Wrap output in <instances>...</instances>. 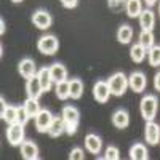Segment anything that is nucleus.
I'll use <instances>...</instances> for the list:
<instances>
[{
    "mask_svg": "<svg viewBox=\"0 0 160 160\" xmlns=\"http://www.w3.org/2000/svg\"><path fill=\"white\" fill-rule=\"evenodd\" d=\"M157 109H158V99H157L155 95H146V96H142L141 104H139V111H141V115H142V118L146 120V122L155 118Z\"/></svg>",
    "mask_w": 160,
    "mask_h": 160,
    "instance_id": "obj_1",
    "label": "nucleus"
},
{
    "mask_svg": "<svg viewBox=\"0 0 160 160\" xmlns=\"http://www.w3.org/2000/svg\"><path fill=\"white\" fill-rule=\"evenodd\" d=\"M108 85H109V90L114 96H122L128 88V78L123 72H115L109 77Z\"/></svg>",
    "mask_w": 160,
    "mask_h": 160,
    "instance_id": "obj_2",
    "label": "nucleus"
},
{
    "mask_svg": "<svg viewBox=\"0 0 160 160\" xmlns=\"http://www.w3.org/2000/svg\"><path fill=\"white\" fill-rule=\"evenodd\" d=\"M37 48H38L40 53L51 56V55H55V53L58 51V48H59V40H58L55 35H43V37L38 38Z\"/></svg>",
    "mask_w": 160,
    "mask_h": 160,
    "instance_id": "obj_3",
    "label": "nucleus"
},
{
    "mask_svg": "<svg viewBox=\"0 0 160 160\" xmlns=\"http://www.w3.org/2000/svg\"><path fill=\"white\" fill-rule=\"evenodd\" d=\"M7 139L11 146H21L24 141V125L21 123H10L7 128Z\"/></svg>",
    "mask_w": 160,
    "mask_h": 160,
    "instance_id": "obj_4",
    "label": "nucleus"
},
{
    "mask_svg": "<svg viewBox=\"0 0 160 160\" xmlns=\"http://www.w3.org/2000/svg\"><path fill=\"white\" fill-rule=\"evenodd\" d=\"M53 118H55V117H53V114L48 109H42L35 115V128H37V131H40V133L48 131V128H50V125L53 122Z\"/></svg>",
    "mask_w": 160,
    "mask_h": 160,
    "instance_id": "obj_5",
    "label": "nucleus"
},
{
    "mask_svg": "<svg viewBox=\"0 0 160 160\" xmlns=\"http://www.w3.org/2000/svg\"><path fill=\"white\" fill-rule=\"evenodd\" d=\"M111 95L112 93L109 90V85H108V82H104V80H98V82L95 83V87H93V96H95V99L101 104L108 102Z\"/></svg>",
    "mask_w": 160,
    "mask_h": 160,
    "instance_id": "obj_6",
    "label": "nucleus"
},
{
    "mask_svg": "<svg viewBox=\"0 0 160 160\" xmlns=\"http://www.w3.org/2000/svg\"><path fill=\"white\" fill-rule=\"evenodd\" d=\"M144 136H146V141L151 146H155L158 144L160 141V125H157L154 120H149L146 123V128H144Z\"/></svg>",
    "mask_w": 160,
    "mask_h": 160,
    "instance_id": "obj_7",
    "label": "nucleus"
},
{
    "mask_svg": "<svg viewBox=\"0 0 160 160\" xmlns=\"http://www.w3.org/2000/svg\"><path fill=\"white\" fill-rule=\"evenodd\" d=\"M26 93H28V98H32V99H38L43 93V87L40 83V80L37 75L28 78L26 82Z\"/></svg>",
    "mask_w": 160,
    "mask_h": 160,
    "instance_id": "obj_8",
    "label": "nucleus"
},
{
    "mask_svg": "<svg viewBox=\"0 0 160 160\" xmlns=\"http://www.w3.org/2000/svg\"><path fill=\"white\" fill-rule=\"evenodd\" d=\"M51 21H53L51 15L48 11H45V10H37L32 15V22H34V26L37 29H42V31L48 29L51 26Z\"/></svg>",
    "mask_w": 160,
    "mask_h": 160,
    "instance_id": "obj_9",
    "label": "nucleus"
},
{
    "mask_svg": "<svg viewBox=\"0 0 160 160\" xmlns=\"http://www.w3.org/2000/svg\"><path fill=\"white\" fill-rule=\"evenodd\" d=\"M146 85H148V78L142 72H133L128 77V87L135 91V93H141L144 91Z\"/></svg>",
    "mask_w": 160,
    "mask_h": 160,
    "instance_id": "obj_10",
    "label": "nucleus"
},
{
    "mask_svg": "<svg viewBox=\"0 0 160 160\" xmlns=\"http://www.w3.org/2000/svg\"><path fill=\"white\" fill-rule=\"evenodd\" d=\"M18 71H19V74L28 80V78H31V77H34V75H37V68H35V62H34V59H31V58H24V59H21L19 61V64H18Z\"/></svg>",
    "mask_w": 160,
    "mask_h": 160,
    "instance_id": "obj_11",
    "label": "nucleus"
},
{
    "mask_svg": "<svg viewBox=\"0 0 160 160\" xmlns=\"http://www.w3.org/2000/svg\"><path fill=\"white\" fill-rule=\"evenodd\" d=\"M21 151V157L24 160H37L38 158V148L34 141H22V144L19 146Z\"/></svg>",
    "mask_w": 160,
    "mask_h": 160,
    "instance_id": "obj_12",
    "label": "nucleus"
},
{
    "mask_svg": "<svg viewBox=\"0 0 160 160\" xmlns=\"http://www.w3.org/2000/svg\"><path fill=\"white\" fill-rule=\"evenodd\" d=\"M85 148L90 154H99L101 148H102V141L98 135H95V133H88V135L85 136Z\"/></svg>",
    "mask_w": 160,
    "mask_h": 160,
    "instance_id": "obj_13",
    "label": "nucleus"
},
{
    "mask_svg": "<svg viewBox=\"0 0 160 160\" xmlns=\"http://www.w3.org/2000/svg\"><path fill=\"white\" fill-rule=\"evenodd\" d=\"M50 74H51V78H53V83H59V82H64L68 80V69H66L64 64H53L50 66Z\"/></svg>",
    "mask_w": 160,
    "mask_h": 160,
    "instance_id": "obj_14",
    "label": "nucleus"
},
{
    "mask_svg": "<svg viewBox=\"0 0 160 160\" xmlns=\"http://www.w3.org/2000/svg\"><path fill=\"white\" fill-rule=\"evenodd\" d=\"M112 123L115 128H120L123 130L130 125V115L125 109H117L114 114H112Z\"/></svg>",
    "mask_w": 160,
    "mask_h": 160,
    "instance_id": "obj_15",
    "label": "nucleus"
},
{
    "mask_svg": "<svg viewBox=\"0 0 160 160\" xmlns=\"http://www.w3.org/2000/svg\"><path fill=\"white\" fill-rule=\"evenodd\" d=\"M154 24H155V15H154V11L149 10V8H146L141 11V15H139V26L142 29L146 31H152L154 29Z\"/></svg>",
    "mask_w": 160,
    "mask_h": 160,
    "instance_id": "obj_16",
    "label": "nucleus"
},
{
    "mask_svg": "<svg viewBox=\"0 0 160 160\" xmlns=\"http://www.w3.org/2000/svg\"><path fill=\"white\" fill-rule=\"evenodd\" d=\"M61 117L64 118L66 123L78 125V122H80V112H78L77 108H74V106H64L62 112H61Z\"/></svg>",
    "mask_w": 160,
    "mask_h": 160,
    "instance_id": "obj_17",
    "label": "nucleus"
},
{
    "mask_svg": "<svg viewBox=\"0 0 160 160\" xmlns=\"http://www.w3.org/2000/svg\"><path fill=\"white\" fill-rule=\"evenodd\" d=\"M64 131H66V122H64V118L62 117H55L47 133H48L51 138H58V136L62 135Z\"/></svg>",
    "mask_w": 160,
    "mask_h": 160,
    "instance_id": "obj_18",
    "label": "nucleus"
},
{
    "mask_svg": "<svg viewBox=\"0 0 160 160\" xmlns=\"http://www.w3.org/2000/svg\"><path fill=\"white\" fill-rule=\"evenodd\" d=\"M130 158L131 160H148L149 158V152L146 149V146L141 142H136L130 148Z\"/></svg>",
    "mask_w": 160,
    "mask_h": 160,
    "instance_id": "obj_19",
    "label": "nucleus"
},
{
    "mask_svg": "<svg viewBox=\"0 0 160 160\" xmlns=\"http://www.w3.org/2000/svg\"><path fill=\"white\" fill-rule=\"evenodd\" d=\"M125 11L130 18H139L142 11V3L141 0H127L125 3Z\"/></svg>",
    "mask_w": 160,
    "mask_h": 160,
    "instance_id": "obj_20",
    "label": "nucleus"
},
{
    "mask_svg": "<svg viewBox=\"0 0 160 160\" xmlns=\"http://www.w3.org/2000/svg\"><path fill=\"white\" fill-rule=\"evenodd\" d=\"M37 77L40 80V83L43 87V91H48L51 90V85H53V78H51V74H50V68H42L38 69L37 72Z\"/></svg>",
    "mask_w": 160,
    "mask_h": 160,
    "instance_id": "obj_21",
    "label": "nucleus"
},
{
    "mask_svg": "<svg viewBox=\"0 0 160 160\" xmlns=\"http://www.w3.org/2000/svg\"><path fill=\"white\" fill-rule=\"evenodd\" d=\"M131 38H133V29H131V26H128V24H122L118 28V31H117V40L120 43H130L131 42Z\"/></svg>",
    "mask_w": 160,
    "mask_h": 160,
    "instance_id": "obj_22",
    "label": "nucleus"
},
{
    "mask_svg": "<svg viewBox=\"0 0 160 160\" xmlns=\"http://www.w3.org/2000/svg\"><path fill=\"white\" fill-rule=\"evenodd\" d=\"M69 88H71V98L72 99H80V96L83 95V82L77 77L69 80Z\"/></svg>",
    "mask_w": 160,
    "mask_h": 160,
    "instance_id": "obj_23",
    "label": "nucleus"
},
{
    "mask_svg": "<svg viewBox=\"0 0 160 160\" xmlns=\"http://www.w3.org/2000/svg\"><path fill=\"white\" fill-rule=\"evenodd\" d=\"M146 55H148V50H146L141 43H135L131 47V50H130V56H131V59L135 62H142Z\"/></svg>",
    "mask_w": 160,
    "mask_h": 160,
    "instance_id": "obj_24",
    "label": "nucleus"
},
{
    "mask_svg": "<svg viewBox=\"0 0 160 160\" xmlns=\"http://www.w3.org/2000/svg\"><path fill=\"white\" fill-rule=\"evenodd\" d=\"M0 115H2V118L8 125L10 123H16L18 122V108H15V106H7L5 111L0 112Z\"/></svg>",
    "mask_w": 160,
    "mask_h": 160,
    "instance_id": "obj_25",
    "label": "nucleus"
},
{
    "mask_svg": "<svg viewBox=\"0 0 160 160\" xmlns=\"http://www.w3.org/2000/svg\"><path fill=\"white\" fill-rule=\"evenodd\" d=\"M22 106H24V109L28 111V114H29V117H31V118H35V115H37L40 111H42V109H40V104H38V99L28 98Z\"/></svg>",
    "mask_w": 160,
    "mask_h": 160,
    "instance_id": "obj_26",
    "label": "nucleus"
},
{
    "mask_svg": "<svg viewBox=\"0 0 160 160\" xmlns=\"http://www.w3.org/2000/svg\"><path fill=\"white\" fill-rule=\"evenodd\" d=\"M55 91H56V96H58L61 101L68 99V98L71 96L69 80H64V82H59V83H56V88H55Z\"/></svg>",
    "mask_w": 160,
    "mask_h": 160,
    "instance_id": "obj_27",
    "label": "nucleus"
},
{
    "mask_svg": "<svg viewBox=\"0 0 160 160\" xmlns=\"http://www.w3.org/2000/svg\"><path fill=\"white\" fill-rule=\"evenodd\" d=\"M154 40H155V37H154L152 31H146V29L141 31V34H139V43L146 50H149L151 47H154Z\"/></svg>",
    "mask_w": 160,
    "mask_h": 160,
    "instance_id": "obj_28",
    "label": "nucleus"
},
{
    "mask_svg": "<svg viewBox=\"0 0 160 160\" xmlns=\"http://www.w3.org/2000/svg\"><path fill=\"white\" fill-rule=\"evenodd\" d=\"M151 66H160V45H154L148 50Z\"/></svg>",
    "mask_w": 160,
    "mask_h": 160,
    "instance_id": "obj_29",
    "label": "nucleus"
},
{
    "mask_svg": "<svg viewBox=\"0 0 160 160\" xmlns=\"http://www.w3.org/2000/svg\"><path fill=\"white\" fill-rule=\"evenodd\" d=\"M104 158L106 160H118L120 158V152L115 146H108L106 149V154H104Z\"/></svg>",
    "mask_w": 160,
    "mask_h": 160,
    "instance_id": "obj_30",
    "label": "nucleus"
},
{
    "mask_svg": "<svg viewBox=\"0 0 160 160\" xmlns=\"http://www.w3.org/2000/svg\"><path fill=\"white\" fill-rule=\"evenodd\" d=\"M29 114H28V111L24 109V106H19L18 108V123H21V125H26L29 122Z\"/></svg>",
    "mask_w": 160,
    "mask_h": 160,
    "instance_id": "obj_31",
    "label": "nucleus"
},
{
    "mask_svg": "<svg viewBox=\"0 0 160 160\" xmlns=\"http://www.w3.org/2000/svg\"><path fill=\"white\" fill-rule=\"evenodd\" d=\"M125 3H127V0H108L109 8L114 10V11H118V10L125 8Z\"/></svg>",
    "mask_w": 160,
    "mask_h": 160,
    "instance_id": "obj_32",
    "label": "nucleus"
},
{
    "mask_svg": "<svg viewBox=\"0 0 160 160\" xmlns=\"http://www.w3.org/2000/svg\"><path fill=\"white\" fill-rule=\"evenodd\" d=\"M69 158L71 160H85V154H83V149L80 148H74L69 154Z\"/></svg>",
    "mask_w": 160,
    "mask_h": 160,
    "instance_id": "obj_33",
    "label": "nucleus"
},
{
    "mask_svg": "<svg viewBox=\"0 0 160 160\" xmlns=\"http://www.w3.org/2000/svg\"><path fill=\"white\" fill-rule=\"evenodd\" d=\"M61 3L66 8H75L77 3H78V0H61Z\"/></svg>",
    "mask_w": 160,
    "mask_h": 160,
    "instance_id": "obj_34",
    "label": "nucleus"
},
{
    "mask_svg": "<svg viewBox=\"0 0 160 160\" xmlns=\"http://www.w3.org/2000/svg\"><path fill=\"white\" fill-rule=\"evenodd\" d=\"M77 127L78 125H75V123H66V133H68V135H75Z\"/></svg>",
    "mask_w": 160,
    "mask_h": 160,
    "instance_id": "obj_35",
    "label": "nucleus"
},
{
    "mask_svg": "<svg viewBox=\"0 0 160 160\" xmlns=\"http://www.w3.org/2000/svg\"><path fill=\"white\" fill-rule=\"evenodd\" d=\"M154 87H155L157 91H160V72H157L155 77H154Z\"/></svg>",
    "mask_w": 160,
    "mask_h": 160,
    "instance_id": "obj_36",
    "label": "nucleus"
},
{
    "mask_svg": "<svg viewBox=\"0 0 160 160\" xmlns=\"http://www.w3.org/2000/svg\"><path fill=\"white\" fill-rule=\"evenodd\" d=\"M0 34H5V19L3 18H0Z\"/></svg>",
    "mask_w": 160,
    "mask_h": 160,
    "instance_id": "obj_37",
    "label": "nucleus"
},
{
    "mask_svg": "<svg viewBox=\"0 0 160 160\" xmlns=\"http://www.w3.org/2000/svg\"><path fill=\"white\" fill-rule=\"evenodd\" d=\"M144 2H146V5H148V7H152V5L157 3V0H144Z\"/></svg>",
    "mask_w": 160,
    "mask_h": 160,
    "instance_id": "obj_38",
    "label": "nucleus"
},
{
    "mask_svg": "<svg viewBox=\"0 0 160 160\" xmlns=\"http://www.w3.org/2000/svg\"><path fill=\"white\" fill-rule=\"evenodd\" d=\"M11 2H15V3H19V2H22V0H11Z\"/></svg>",
    "mask_w": 160,
    "mask_h": 160,
    "instance_id": "obj_39",
    "label": "nucleus"
},
{
    "mask_svg": "<svg viewBox=\"0 0 160 160\" xmlns=\"http://www.w3.org/2000/svg\"><path fill=\"white\" fill-rule=\"evenodd\" d=\"M158 13H160V5H158Z\"/></svg>",
    "mask_w": 160,
    "mask_h": 160,
    "instance_id": "obj_40",
    "label": "nucleus"
}]
</instances>
